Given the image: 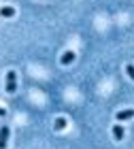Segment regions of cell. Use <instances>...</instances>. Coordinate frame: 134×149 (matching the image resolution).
Listing matches in <instances>:
<instances>
[{
	"label": "cell",
	"instance_id": "obj_1",
	"mask_svg": "<svg viewBox=\"0 0 134 149\" xmlns=\"http://www.w3.org/2000/svg\"><path fill=\"white\" fill-rule=\"evenodd\" d=\"M6 92H9V94H15L17 92V72L15 70L6 72Z\"/></svg>",
	"mask_w": 134,
	"mask_h": 149
},
{
	"label": "cell",
	"instance_id": "obj_2",
	"mask_svg": "<svg viewBox=\"0 0 134 149\" xmlns=\"http://www.w3.org/2000/svg\"><path fill=\"white\" fill-rule=\"evenodd\" d=\"M9 126H2L0 128V149H6V143H9Z\"/></svg>",
	"mask_w": 134,
	"mask_h": 149
},
{
	"label": "cell",
	"instance_id": "obj_3",
	"mask_svg": "<svg viewBox=\"0 0 134 149\" xmlns=\"http://www.w3.org/2000/svg\"><path fill=\"white\" fill-rule=\"evenodd\" d=\"M132 117H134V109H124V111H119L115 115L117 121H126V119H132Z\"/></svg>",
	"mask_w": 134,
	"mask_h": 149
},
{
	"label": "cell",
	"instance_id": "obj_4",
	"mask_svg": "<svg viewBox=\"0 0 134 149\" xmlns=\"http://www.w3.org/2000/svg\"><path fill=\"white\" fill-rule=\"evenodd\" d=\"M124 134H126V132H124V128L119 126V124H117V126H113V136H115V141H122V139H124Z\"/></svg>",
	"mask_w": 134,
	"mask_h": 149
},
{
	"label": "cell",
	"instance_id": "obj_5",
	"mask_svg": "<svg viewBox=\"0 0 134 149\" xmlns=\"http://www.w3.org/2000/svg\"><path fill=\"white\" fill-rule=\"evenodd\" d=\"M75 62V51H66L62 56V64H72Z\"/></svg>",
	"mask_w": 134,
	"mask_h": 149
},
{
	"label": "cell",
	"instance_id": "obj_6",
	"mask_svg": "<svg viewBox=\"0 0 134 149\" xmlns=\"http://www.w3.org/2000/svg\"><path fill=\"white\" fill-rule=\"evenodd\" d=\"M0 15L2 17H13L15 15V9H13V6H2V9H0Z\"/></svg>",
	"mask_w": 134,
	"mask_h": 149
},
{
	"label": "cell",
	"instance_id": "obj_7",
	"mask_svg": "<svg viewBox=\"0 0 134 149\" xmlns=\"http://www.w3.org/2000/svg\"><path fill=\"white\" fill-rule=\"evenodd\" d=\"M66 124H68V121H66L64 117H58V119H56V124H53V128H56V130H64Z\"/></svg>",
	"mask_w": 134,
	"mask_h": 149
},
{
	"label": "cell",
	"instance_id": "obj_8",
	"mask_svg": "<svg viewBox=\"0 0 134 149\" xmlns=\"http://www.w3.org/2000/svg\"><path fill=\"white\" fill-rule=\"evenodd\" d=\"M126 72H128L130 79H134V64H128V66H126Z\"/></svg>",
	"mask_w": 134,
	"mask_h": 149
},
{
	"label": "cell",
	"instance_id": "obj_9",
	"mask_svg": "<svg viewBox=\"0 0 134 149\" xmlns=\"http://www.w3.org/2000/svg\"><path fill=\"white\" fill-rule=\"evenodd\" d=\"M6 115V109H2V107H0V117H4Z\"/></svg>",
	"mask_w": 134,
	"mask_h": 149
}]
</instances>
